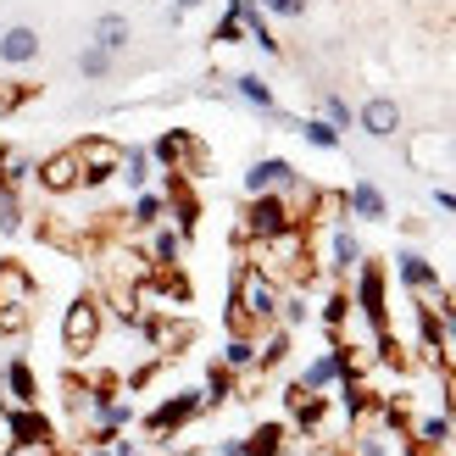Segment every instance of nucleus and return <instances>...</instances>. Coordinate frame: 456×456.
Returning a JSON list of instances; mask_svg holds the SVG:
<instances>
[{"label": "nucleus", "mask_w": 456, "mask_h": 456, "mask_svg": "<svg viewBox=\"0 0 456 456\" xmlns=\"http://www.w3.org/2000/svg\"><path fill=\"white\" fill-rule=\"evenodd\" d=\"M17 451V435H12V418L0 412V456H12Z\"/></svg>", "instance_id": "obj_35"}, {"label": "nucleus", "mask_w": 456, "mask_h": 456, "mask_svg": "<svg viewBox=\"0 0 456 456\" xmlns=\"http://www.w3.org/2000/svg\"><path fill=\"white\" fill-rule=\"evenodd\" d=\"M212 39H217V45H240V39H245V17L228 6V12H223V22L212 28Z\"/></svg>", "instance_id": "obj_31"}, {"label": "nucleus", "mask_w": 456, "mask_h": 456, "mask_svg": "<svg viewBox=\"0 0 456 456\" xmlns=\"http://www.w3.org/2000/svg\"><path fill=\"white\" fill-rule=\"evenodd\" d=\"M151 267L162 273V267H178V256H184V234H178V228H167V223H156L151 228Z\"/></svg>", "instance_id": "obj_18"}, {"label": "nucleus", "mask_w": 456, "mask_h": 456, "mask_svg": "<svg viewBox=\"0 0 456 456\" xmlns=\"http://www.w3.org/2000/svg\"><path fill=\"white\" fill-rule=\"evenodd\" d=\"M118 178H123L134 195H140V190L151 184V151H145V145H128V151H123V162H118Z\"/></svg>", "instance_id": "obj_20"}, {"label": "nucleus", "mask_w": 456, "mask_h": 456, "mask_svg": "<svg viewBox=\"0 0 456 456\" xmlns=\"http://www.w3.org/2000/svg\"><path fill=\"white\" fill-rule=\"evenodd\" d=\"M39 51H45V39H39L34 22H12V28L0 34V61L6 67H28V61H39Z\"/></svg>", "instance_id": "obj_13"}, {"label": "nucleus", "mask_w": 456, "mask_h": 456, "mask_svg": "<svg viewBox=\"0 0 456 456\" xmlns=\"http://www.w3.org/2000/svg\"><path fill=\"white\" fill-rule=\"evenodd\" d=\"M317 317H323V329H329V334H339V329H346V317H351V295H346V289H334Z\"/></svg>", "instance_id": "obj_29"}, {"label": "nucleus", "mask_w": 456, "mask_h": 456, "mask_svg": "<svg viewBox=\"0 0 456 456\" xmlns=\"http://www.w3.org/2000/svg\"><path fill=\"white\" fill-rule=\"evenodd\" d=\"M195 6H207V0H173V12L184 17V12H195Z\"/></svg>", "instance_id": "obj_38"}, {"label": "nucleus", "mask_w": 456, "mask_h": 456, "mask_svg": "<svg viewBox=\"0 0 456 456\" xmlns=\"http://www.w3.org/2000/svg\"><path fill=\"white\" fill-rule=\"evenodd\" d=\"M73 151H78V167H84V190H101V184H111V178H118L123 145H111V140H101V134H89V140H78Z\"/></svg>", "instance_id": "obj_7"}, {"label": "nucleus", "mask_w": 456, "mask_h": 456, "mask_svg": "<svg viewBox=\"0 0 456 456\" xmlns=\"http://www.w3.org/2000/svg\"><path fill=\"white\" fill-rule=\"evenodd\" d=\"M89 456H111V445H95V451H89Z\"/></svg>", "instance_id": "obj_40"}, {"label": "nucleus", "mask_w": 456, "mask_h": 456, "mask_svg": "<svg viewBox=\"0 0 456 456\" xmlns=\"http://www.w3.org/2000/svg\"><path fill=\"white\" fill-rule=\"evenodd\" d=\"M34 317V279L22 273V262H0V334L28 329Z\"/></svg>", "instance_id": "obj_3"}, {"label": "nucleus", "mask_w": 456, "mask_h": 456, "mask_svg": "<svg viewBox=\"0 0 456 456\" xmlns=\"http://www.w3.org/2000/svg\"><path fill=\"white\" fill-rule=\"evenodd\" d=\"M435 207H440V212H456V195H451V190H435Z\"/></svg>", "instance_id": "obj_37"}, {"label": "nucleus", "mask_w": 456, "mask_h": 456, "mask_svg": "<svg viewBox=\"0 0 456 456\" xmlns=\"http://www.w3.org/2000/svg\"><path fill=\"white\" fill-rule=\"evenodd\" d=\"M284 440H289V428H284V423H262V428H250L240 445H245V456H279Z\"/></svg>", "instance_id": "obj_21"}, {"label": "nucleus", "mask_w": 456, "mask_h": 456, "mask_svg": "<svg viewBox=\"0 0 456 456\" xmlns=\"http://www.w3.org/2000/svg\"><path fill=\"white\" fill-rule=\"evenodd\" d=\"M17 451H56V423L39 412V406H6Z\"/></svg>", "instance_id": "obj_9"}, {"label": "nucleus", "mask_w": 456, "mask_h": 456, "mask_svg": "<svg viewBox=\"0 0 456 456\" xmlns=\"http://www.w3.org/2000/svg\"><path fill=\"white\" fill-rule=\"evenodd\" d=\"M101 329H106L101 301H95V295H78V301L67 306V317H61V351H67V362H89V351L101 346Z\"/></svg>", "instance_id": "obj_1"}, {"label": "nucleus", "mask_w": 456, "mask_h": 456, "mask_svg": "<svg viewBox=\"0 0 456 456\" xmlns=\"http://www.w3.org/2000/svg\"><path fill=\"white\" fill-rule=\"evenodd\" d=\"M284 356H289V329L279 323L267 334V346H256V373H273V368H284Z\"/></svg>", "instance_id": "obj_24"}, {"label": "nucleus", "mask_w": 456, "mask_h": 456, "mask_svg": "<svg viewBox=\"0 0 456 456\" xmlns=\"http://www.w3.org/2000/svg\"><path fill=\"white\" fill-rule=\"evenodd\" d=\"M128 39H134V22L123 12H101L95 22H89V45H101V51H111V56H123Z\"/></svg>", "instance_id": "obj_14"}, {"label": "nucleus", "mask_w": 456, "mask_h": 456, "mask_svg": "<svg viewBox=\"0 0 456 456\" xmlns=\"http://www.w3.org/2000/svg\"><path fill=\"white\" fill-rule=\"evenodd\" d=\"M323 118H329L334 128H351V123H356V111H351L346 101H339V95H334V89H323Z\"/></svg>", "instance_id": "obj_32"}, {"label": "nucleus", "mask_w": 456, "mask_h": 456, "mask_svg": "<svg viewBox=\"0 0 456 456\" xmlns=\"http://www.w3.org/2000/svg\"><path fill=\"white\" fill-rule=\"evenodd\" d=\"M301 223V212L289 207L284 190H267V195H245V240H273L284 228Z\"/></svg>", "instance_id": "obj_4"}, {"label": "nucleus", "mask_w": 456, "mask_h": 456, "mask_svg": "<svg viewBox=\"0 0 456 456\" xmlns=\"http://www.w3.org/2000/svg\"><path fill=\"white\" fill-rule=\"evenodd\" d=\"M295 134H306V145H317V151H339V145H346V134H339L329 118H301Z\"/></svg>", "instance_id": "obj_23"}, {"label": "nucleus", "mask_w": 456, "mask_h": 456, "mask_svg": "<svg viewBox=\"0 0 456 456\" xmlns=\"http://www.w3.org/2000/svg\"><path fill=\"white\" fill-rule=\"evenodd\" d=\"M262 12H273V17H306V0H262Z\"/></svg>", "instance_id": "obj_34"}, {"label": "nucleus", "mask_w": 456, "mask_h": 456, "mask_svg": "<svg viewBox=\"0 0 456 456\" xmlns=\"http://www.w3.org/2000/svg\"><path fill=\"white\" fill-rule=\"evenodd\" d=\"M34 173H39V184L51 190V195H73V190H84V167H78V151H73V145L56 151V156H45Z\"/></svg>", "instance_id": "obj_10"}, {"label": "nucleus", "mask_w": 456, "mask_h": 456, "mask_svg": "<svg viewBox=\"0 0 456 456\" xmlns=\"http://www.w3.org/2000/svg\"><path fill=\"white\" fill-rule=\"evenodd\" d=\"M234 84V95L245 101V106H256L262 118H279V101H273V84L262 78V73H240V78H228Z\"/></svg>", "instance_id": "obj_17"}, {"label": "nucleus", "mask_w": 456, "mask_h": 456, "mask_svg": "<svg viewBox=\"0 0 456 456\" xmlns=\"http://www.w3.org/2000/svg\"><path fill=\"white\" fill-rule=\"evenodd\" d=\"M111 67H118V56H111V51H101V45H84V51H78V73H84L89 84L111 78Z\"/></svg>", "instance_id": "obj_25"}, {"label": "nucleus", "mask_w": 456, "mask_h": 456, "mask_svg": "<svg viewBox=\"0 0 456 456\" xmlns=\"http://www.w3.org/2000/svg\"><path fill=\"white\" fill-rule=\"evenodd\" d=\"M356 451H362V456H384V435H362Z\"/></svg>", "instance_id": "obj_36"}, {"label": "nucleus", "mask_w": 456, "mask_h": 456, "mask_svg": "<svg viewBox=\"0 0 456 456\" xmlns=\"http://www.w3.org/2000/svg\"><path fill=\"white\" fill-rule=\"evenodd\" d=\"M362 262V240L351 234V223H334V234H329V267L334 273H356Z\"/></svg>", "instance_id": "obj_19"}, {"label": "nucleus", "mask_w": 456, "mask_h": 456, "mask_svg": "<svg viewBox=\"0 0 456 456\" xmlns=\"http://www.w3.org/2000/svg\"><path fill=\"white\" fill-rule=\"evenodd\" d=\"M200 412H207V390H178V395H167L162 406H151V412H145V435L167 445L178 428H190Z\"/></svg>", "instance_id": "obj_6"}, {"label": "nucleus", "mask_w": 456, "mask_h": 456, "mask_svg": "<svg viewBox=\"0 0 456 456\" xmlns=\"http://www.w3.org/2000/svg\"><path fill=\"white\" fill-rule=\"evenodd\" d=\"M395 279H401L406 289H412L418 301H440V295H445V284H440V267L428 262L423 250H401V256H395Z\"/></svg>", "instance_id": "obj_8"}, {"label": "nucleus", "mask_w": 456, "mask_h": 456, "mask_svg": "<svg viewBox=\"0 0 456 456\" xmlns=\"http://www.w3.org/2000/svg\"><path fill=\"white\" fill-rule=\"evenodd\" d=\"M162 217H167V195H151V190H140V200H134L128 223H134V228H156Z\"/></svg>", "instance_id": "obj_26"}, {"label": "nucleus", "mask_w": 456, "mask_h": 456, "mask_svg": "<svg viewBox=\"0 0 456 456\" xmlns=\"http://www.w3.org/2000/svg\"><path fill=\"white\" fill-rule=\"evenodd\" d=\"M346 207L362 223H384V217H390V200H384V190L373 184V178H356V184L346 190Z\"/></svg>", "instance_id": "obj_15"}, {"label": "nucleus", "mask_w": 456, "mask_h": 456, "mask_svg": "<svg viewBox=\"0 0 456 456\" xmlns=\"http://www.w3.org/2000/svg\"><path fill=\"white\" fill-rule=\"evenodd\" d=\"M356 128L368 134V140H395V134H401V106H395L390 95H373V101H362V111H356Z\"/></svg>", "instance_id": "obj_12"}, {"label": "nucleus", "mask_w": 456, "mask_h": 456, "mask_svg": "<svg viewBox=\"0 0 456 456\" xmlns=\"http://www.w3.org/2000/svg\"><path fill=\"white\" fill-rule=\"evenodd\" d=\"M351 306H356L362 317H368V329H373L379 339L390 334V295H384V267H379V262H368V256L356 262V289H351Z\"/></svg>", "instance_id": "obj_5"}, {"label": "nucleus", "mask_w": 456, "mask_h": 456, "mask_svg": "<svg viewBox=\"0 0 456 456\" xmlns=\"http://www.w3.org/2000/svg\"><path fill=\"white\" fill-rule=\"evenodd\" d=\"M301 173H295L284 156H262V162L245 167V195H267V190H295Z\"/></svg>", "instance_id": "obj_11"}, {"label": "nucleus", "mask_w": 456, "mask_h": 456, "mask_svg": "<svg viewBox=\"0 0 456 456\" xmlns=\"http://www.w3.org/2000/svg\"><path fill=\"white\" fill-rule=\"evenodd\" d=\"M0 234H22V195L17 190H0Z\"/></svg>", "instance_id": "obj_30"}, {"label": "nucleus", "mask_w": 456, "mask_h": 456, "mask_svg": "<svg viewBox=\"0 0 456 456\" xmlns=\"http://www.w3.org/2000/svg\"><path fill=\"white\" fill-rule=\"evenodd\" d=\"M0 379H6L12 406H39V379H34V368H28L22 356H12L6 368H0Z\"/></svg>", "instance_id": "obj_16"}, {"label": "nucleus", "mask_w": 456, "mask_h": 456, "mask_svg": "<svg viewBox=\"0 0 456 456\" xmlns=\"http://www.w3.org/2000/svg\"><path fill=\"white\" fill-rule=\"evenodd\" d=\"M145 151H151V162L162 167L167 178H195L200 167H207V145H200L190 128H167L162 140L145 145Z\"/></svg>", "instance_id": "obj_2"}, {"label": "nucleus", "mask_w": 456, "mask_h": 456, "mask_svg": "<svg viewBox=\"0 0 456 456\" xmlns=\"http://www.w3.org/2000/svg\"><path fill=\"white\" fill-rule=\"evenodd\" d=\"M12 456H51V451H12Z\"/></svg>", "instance_id": "obj_39"}, {"label": "nucleus", "mask_w": 456, "mask_h": 456, "mask_svg": "<svg viewBox=\"0 0 456 456\" xmlns=\"http://www.w3.org/2000/svg\"><path fill=\"white\" fill-rule=\"evenodd\" d=\"M451 435H456L451 418H423V423H418V445H428V451H445Z\"/></svg>", "instance_id": "obj_28"}, {"label": "nucleus", "mask_w": 456, "mask_h": 456, "mask_svg": "<svg viewBox=\"0 0 456 456\" xmlns=\"http://www.w3.org/2000/svg\"><path fill=\"white\" fill-rule=\"evenodd\" d=\"M440 323H445V346H456V295H440Z\"/></svg>", "instance_id": "obj_33"}, {"label": "nucleus", "mask_w": 456, "mask_h": 456, "mask_svg": "<svg viewBox=\"0 0 456 456\" xmlns=\"http://www.w3.org/2000/svg\"><path fill=\"white\" fill-rule=\"evenodd\" d=\"M223 368H234V373H256V339H250V334H228V346H223Z\"/></svg>", "instance_id": "obj_22"}, {"label": "nucleus", "mask_w": 456, "mask_h": 456, "mask_svg": "<svg viewBox=\"0 0 456 456\" xmlns=\"http://www.w3.org/2000/svg\"><path fill=\"white\" fill-rule=\"evenodd\" d=\"M223 401H234V368H223V362H212L207 368V412Z\"/></svg>", "instance_id": "obj_27"}]
</instances>
